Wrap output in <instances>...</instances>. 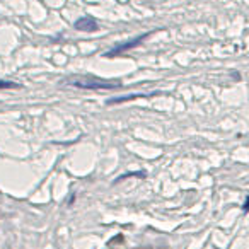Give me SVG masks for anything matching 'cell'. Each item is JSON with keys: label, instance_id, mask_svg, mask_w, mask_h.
<instances>
[{"label": "cell", "instance_id": "6da1fadb", "mask_svg": "<svg viewBox=\"0 0 249 249\" xmlns=\"http://www.w3.org/2000/svg\"><path fill=\"white\" fill-rule=\"evenodd\" d=\"M63 82L67 86H73V87H79V89H87V90H92V89L106 90V89H120V87H123V84L120 80H107L94 75H72L63 80Z\"/></svg>", "mask_w": 249, "mask_h": 249}, {"label": "cell", "instance_id": "7a4b0ae2", "mask_svg": "<svg viewBox=\"0 0 249 249\" xmlns=\"http://www.w3.org/2000/svg\"><path fill=\"white\" fill-rule=\"evenodd\" d=\"M152 35V33H143V35H140V36H137V38H133V39H128V41H124V43H120V45H116L114 48H111L109 52H106L104 53V58H114V56H120V55H123V53H126V52H130V50H133V48H137V46L140 45L142 41H145L149 36Z\"/></svg>", "mask_w": 249, "mask_h": 249}, {"label": "cell", "instance_id": "3957f363", "mask_svg": "<svg viewBox=\"0 0 249 249\" xmlns=\"http://www.w3.org/2000/svg\"><path fill=\"white\" fill-rule=\"evenodd\" d=\"M73 28L77 29V31H84V33H92V31H97V22L94 21V18H90V16H84V18L77 19L75 24H73Z\"/></svg>", "mask_w": 249, "mask_h": 249}, {"label": "cell", "instance_id": "277c9868", "mask_svg": "<svg viewBox=\"0 0 249 249\" xmlns=\"http://www.w3.org/2000/svg\"><path fill=\"white\" fill-rule=\"evenodd\" d=\"M157 92H154V94H130V96H123V97H114V99H109L107 101V104H116V103H124V101H132V99H140V97H150V96H156Z\"/></svg>", "mask_w": 249, "mask_h": 249}, {"label": "cell", "instance_id": "5b68a950", "mask_svg": "<svg viewBox=\"0 0 249 249\" xmlns=\"http://www.w3.org/2000/svg\"><path fill=\"white\" fill-rule=\"evenodd\" d=\"M12 87H21V86L16 82H11V80H0V89H12Z\"/></svg>", "mask_w": 249, "mask_h": 249}, {"label": "cell", "instance_id": "8992f818", "mask_svg": "<svg viewBox=\"0 0 249 249\" xmlns=\"http://www.w3.org/2000/svg\"><path fill=\"white\" fill-rule=\"evenodd\" d=\"M242 210L249 212V196H246V201H244V205H242Z\"/></svg>", "mask_w": 249, "mask_h": 249}]
</instances>
